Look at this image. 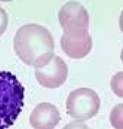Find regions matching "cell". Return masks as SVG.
I'll list each match as a JSON object with an SVG mask.
<instances>
[{
	"label": "cell",
	"mask_w": 123,
	"mask_h": 129,
	"mask_svg": "<svg viewBox=\"0 0 123 129\" xmlns=\"http://www.w3.org/2000/svg\"><path fill=\"white\" fill-rule=\"evenodd\" d=\"M61 120L59 112L50 103H41L29 116V123L34 128L51 129L56 127Z\"/></svg>",
	"instance_id": "obj_6"
},
{
	"label": "cell",
	"mask_w": 123,
	"mask_h": 129,
	"mask_svg": "<svg viewBox=\"0 0 123 129\" xmlns=\"http://www.w3.org/2000/svg\"><path fill=\"white\" fill-rule=\"evenodd\" d=\"M8 24V15L6 11L0 6V37L6 31Z\"/></svg>",
	"instance_id": "obj_10"
},
{
	"label": "cell",
	"mask_w": 123,
	"mask_h": 129,
	"mask_svg": "<svg viewBox=\"0 0 123 129\" xmlns=\"http://www.w3.org/2000/svg\"><path fill=\"white\" fill-rule=\"evenodd\" d=\"M63 50L72 58H83L91 52L93 46L92 37L89 33L83 36L69 37L63 35L61 38Z\"/></svg>",
	"instance_id": "obj_7"
},
{
	"label": "cell",
	"mask_w": 123,
	"mask_h": 129,
	"mask_svg": "<svg viewBox=\"0 0 123 129\" xmlns=\"http://www.w3.org/2000/svg\"><path fill=\"white\" fill-rule=\"evenodd\" d=\"M25 88L11 72L0 71V129L9 128L24 106Z\"/></svg>",
	"instance_id": "obj_2"
},
{
	"label": "cell",
	"mask_w": 123,
	"mask_h": 129,
	"mask_svg": "<svg viewBox=\"0 0 123 129\" xmlns=\"http://www.w3.org/2000/svg\"><path fill=\"white\" fill-rule=\"evenodd\" d=\"M58 18L64 35L80 36L89 33V14L78 2L69 1L63 5L58 12Z\"/></svg>",
	"instance_id": "obj_4"
},
{
	"label": "cell",
	"mask_w": 123,
	"mask_h": 129,
	"mask_svg": "<svg viewBox=\"0 0 123 129\" xmlns=\"http://www.w3.org/2000/svg\"><path fill=\"white\" fill-rule=\"evenodd\" d=\"M111 120V123L114 127L122 128V104H119L112 110Z\"/></svg>",
	"instance_id": "obj_8"
},
{
	"label": "cell",
	"mask_w": 123,
	"mask_h": 129,
	"mask_svg": "<svg viewBox=\"0 0 123 129\" xmlns=\"http://www.w3.org/2000/svg\"><path fill=\"white\" fill-rule=\"evenodd\" d=\"M13 47L19 58L28 65L43 64L54 54V42L46 28L37 24H28L18 29Z\"/></svg>",
	"instance_id": "obj_1"
},
{
	"label": "cell",
	"mask_w": 123,
	"mask_h": 129,
	"mask_svg": "<svg viewBox=\"0 0 123 129\" xmlns=\"http://www.w3.org/2000/svg\"><path fill=\"white\" fill-rule=\"evenodd\" d=\"M100 103L99 96L92 89H76L70 93L67 99V113L73 119L84 122L91 119L98 113Z\"/></svg>",
	"instance_id": "obj_3"
},
{
	"label": "cell",
	"mask_w": 123,
	"mask_h": 129,
	"mask_svg": "<svg viewBox=\"0 0 123 129\" xmlns=\"http://www.w3.org/2000/svg\"><path fill=\"white\" fill-rule=\"evenodd\" d=\"M34 67L37 80L45 88L59 87L65 83L68 75L67 64L55 54L43 64Z\"/></svg>",
	"instance_id": "obj_5"
},
{
	"label": "cell",
	"mask_w": 123,
	"mask_h": 129,
	"mask_svg": "<svg viewBox=\"0 0 123 129\" xmlns=\"http://www.w3.org/2000/svg\"><path fill=\"white\" fill-rule=\"evenodd\" d=\"M111 87L115 93L120 97H122V72H119L112 77Z\"/></svg>",
	"instance_id": "obj_9"
}]
</instances>
